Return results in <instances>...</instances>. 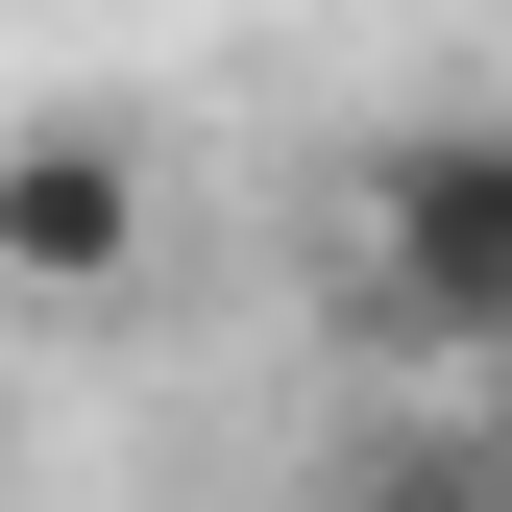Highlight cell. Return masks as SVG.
Wrapping results in <instances>:
<instances>
[{
  "label": "cell",
  "mask_w": 512,
  "mask_h": 512,
  "mask_svg": "<svg viewBox=\"0 0 512 512\" xmlns=\"http://www.w3.org/2000/svg\"><path fill=\"white\" fill-rule=\"evenodd\" d=\"M317 512H512V415H391V439H342Z\"/></svg>",
  "instance_id": "obj_3"
},
{
  "label": "cell",
  "mask_w": 512,
  "mask_h": 512,
  "mask_svg": "<svg viewBox=\"0 0 512 512\" xmlns=\"http://www.w3.org/2000/svg\"><path fill=\"white\" fill-rule=\"evenodd\" d=\"M317 244H342V317L391 366H512V98L366 122L342 196H317Z\"/></svg>",
  "instance_id": "obj_1"
},
{
  "label": "cell",
  "mask_w": 512,
  "mask_h": 512,
  "mask_svg": "<svg viewBox=\"0 0 512 512\" xmlns=\"http://www.w3.org/2000/svg\"><path fill=\"white\" fill-rule=\"evenodd\" d=\"M171 269V147L122 98H25L0 122V317H147Z\"/></svg>",
  "instance_id": "obj_2"
}]
</instances>
